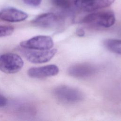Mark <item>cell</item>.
<instances>
[{
    "mask_svg": "<svg viewBox=\"0 0 121 121\" xmlns=\"http://www.w3.org/2000/svg\"><path fill=\"white\" fill-rule=\"evenodd\" d=\"M57 50L51 49L46 50L26 49L23 51L26 58L30 62L35 63H43L50 60L56 54Z\"/></svg>",
    "mask_w": 121,
    "mask_h": 121,
    "instance_id": "5b68a950",
    "label": "cell"
},
{
    "mask_svg": "<svg viewBox=\"0 0 121 121\" xmlns=\"http://www.w3.org/2000/svg\"><path fill=\"white\" fill-rule=\"evenodd\" d=\"M52 2L55 6L63 9H68L71 6L70 0H52Z\"/></svg>",
    "mask_w": 121,
    "mask_h": 121,
    "instance_id": "7c38bea8",
    "label": "cell"
},
{
    "mask_svg": "<svg viewBox=\"0 0 121 121\" xmlns=\"http://www.w3.org/2000/svg\"><path fill=\"white\" fill-rule=\"evenodd\" d=\"M114 0H75V4L85 11H92L111 5Z\"/></svg>",
    "mask_w": 121,
    "mask_h": 121,
    "instance_id": "52a82bcc",
    "label": "cell"
},
{
    "mask_svg": "<svg viewBox=\"0 0 121 121\" xmlns=\"http://www.w3.org/2000/svg\"><path fill=\"white\" fill-rule=\"evenodd\" d=\"M97 67L89 63H80L74 64L68 69V73L71 76L78 78H87L94 75Z\"/></svg>",
    "mask_w": 121,
    "mask_h": 121,
    "instance_id": "8992f818",
    "label": "cell"
},
{
    "mask_svg": "<svg viewBox=\"0 0 121 121\" xmlns=\"http://www.w3.org/2000/svg\"><path fill=\"white\" fill-rule=\"evenodd\" d=\"M7 104V99L4 96L0 94V107L5 106Z\"/></svg>",
    "mask_w": 121,
    "mask_h": 121,
    "instance_id": "9a60e30c",
    "label": "cell"
},
{
    "mask_svg": "<svg viewBox=\"0 0 121 121\" xmlns=\"http://www.w3.org/2000/svg\"><path fill=\"white\" fill-rule=\"evenodd\" d=\"M82 22L84 23L108 28L114 25L115 17L111 11H104L92 13L84 17Z\"/></svg>",
    "mask_w": 121,
    "mask_h": 121,
    "instance_id": "7a4b0ae2",
    "label": "cell"
},
{
    "mask_svg": "<svg viewBox=\"0 0 121 121\" xmlns=\"http://www.w3.org/2000/svg\"><path fill=\"white\" fill-rule=\"evenodd\" d=\"M53 95L60 102L65 104H73L82 101L84 95L78 89L69 86L62 85L55 88Z\"/></svg>",
    "mask_w": 121,
    "mask_h": 121,
    "instance_id": "6da1fadb",
    "label": "cell"
},
{
    "mask_svg": "<svg viewBox=\"0 0 121 121\" xmlns=\"http://www.w3.org/2000/svg\"><path fill=\"white\" fill-rule=\"evenodd\" d=\"M24 3L26 4L33 6V7H37L40 5L42 0H22Z\"/></svg>",
    "mask_w": 121,
    "mask_h": 121,
    "instance_id": "5bb4252c",
    "label": "cell"
},
{
    "mask_svg": "<svg viewBox=\"0 0 121 121\" xmlns=\"http://www.w3.org/2000/svg\"><path fill=\"white\" fill-rule=\"evenodd\" d=\"M59 72V69L58 66L54 64H51L31 68L28 69L27 73L31 78H43L55 76Z\"/></svg>",
    "mask_w": 121,
    "mask_h": 121,
    "instance_id": "ba28073f",
    "label": "cell"
},
{
    "mask_svg": "<svg viewBox=\"0 0 121 121\" xmlns=\"http://www.w3.org/2000/svg\"><path fill=\"white\" fill-rule=\"evenodd\" d=\"M14 28L11 26H0V37L9 36L13 33Z\"/></svg>",
    "mask_w": 121,
    "mask_h": 121,
    "instance_id": "4fadbf2b",
    "label": "cell"
},
{
    "mask_svg": "<svg viewBox=\"0 0 121 121\" xmlns=\"http://www.w3.org/2000/svg\"><path fill=\"white\" fill-rule=\"evenodd\" d=\"M104 45L110 51L121 55V40L108 39L104 41Z\"/></svg>",
    "mask_w": 121,
    "mask_h": 121,
    "instance_id": "8fae6325",
    "label": "cell"
},
{
    "mask_svg": "<svg viewBox=\"0 0 121 121\" xmlns=\"http://www.w3.org/2000/svg\"><path fill=\"white\" fill-rule=\"evenodd\" d=\"M24 66V61L18 55L6 53L0 56V70L7 74L19 71Z\"/></svg>",
    "mask_w": 121,
    "mask_h": 121,
    "instance_id": "3957f363",
    "label": "cell"
},
{
    "mask_svg": "<svg viewBox=\"0 0 121 121\" xmlns=\"http://www.w3.org/2000/svg\"><path fill=\"white\" fill-rule=\"evenodd\" d=\"M27 17L28 15L26 12L14 8H7L0 11V18L7 22H21Z\"/></svg>",
    "mask_w": 121,
    "mask_h": 121,
    "instance_id": "9c48e42d",
    "label": "cell"
},
{
    "mask_svg": "<svg viewBox=\"0 0 121 121\" xmlns=\"http://www.w3.org/2000/svg\"><path fill=\"white\" fill-rule=\"evenodd\" d=\"M20 45L26 49L46 50L52 48L53 41L52 37L49 36L37 35L21 42Z\"/></svg>",
    "mask_w": 121,
    "mask_h": 121,
    "instance_id": "277c9868",
    "label": "cell"
},
{
    "mask_svg": "<svg viewBox=\"0 0 121 121\" xmlns=\"http://www.w3.org/2000/svg\"><path fill=\"white\" fill-rule=\"evenodd\" d=\"M58 22V17L52 13H45L37 16L32 21L35 26L44 28L54 26Z\"/></svg>",
    "mask_w": 121,
    "mask_h": 121,
    "instance_id": "30bf717a",
    "label": "cell"
},
{
    "mask_svg": "<svg viewBox=\"0 0 121 121\" xmlns=\"http://www.w3.org/2000/svg\"><path fill=\"white\" fill-rule=\"evenodd\" d=\"M77 34L79 36H83L85 35V32L82 29H78L77 30Z\"/></svg>",
    "mask_w": 121,
    "mask_h": 121,
    "instance_id": "2e32d148",
    "label": "cell"
}]
</instances>
